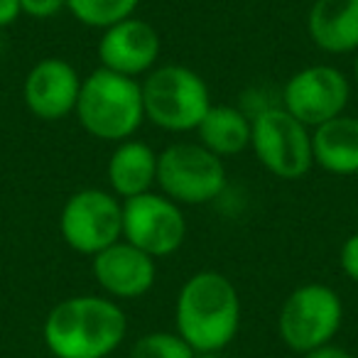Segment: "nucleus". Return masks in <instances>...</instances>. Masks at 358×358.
<instances>
[{"mask_svg": "<svg viewBox=\"0 0 358 358\" xmlns=\"http://www.w3.org/2000/svg\"><path fill=\"white\" fill-rule=\"evenodd\" d=\"M96 52H99V62L103 69L138 79L157 66L162 40L150 22L133 15L106 27Z\"/></svg>", "mask_w": 358, "mask_h": 358, "instance_id": "nucleus-11", "label": "nucleus"}, {"mask_svg": "<svg viewBox=\"0 0 358 358\" xmlns=\"http://www.w3.org/2000/svg\"><path fill=\"white\" fill-rule=\"evenodd\" d=\"M194 133L199 138L196 143L219 157H231L250 148V118L236 106L211 103Z\"/></svg>", "mask_w": 358, "mask_h": 358, "instance_id": "nucleus-17", "label": "nucleus"}, {"mask_svg": "<svg viewBox=\"0 0 358 358\" xmlns=\"http://www.w3.org/2000/svg\"><path fill=\"white\" fill-rule=\"evenodd\" d=\"M341 270L351 282L358 285V234H351L341 245V255H338Z\"/></svg>", "mask_w": 358, "mask_h": 358, "instance_id": "nucleus-21", "label": "nucleus"}, {"mask_svg": "<svg viewBox=\"0 0 358 358\" xmlns=\"http://www.w3.org/2000/svg\"><path fill=\"white\" fill-rule=\"evenodd\" d=\"M250 148L278 179H299L314 164L312 130L285 108H263L250 118Z\"/></svg>", "mask_w": 358, "mask_h": 358, "instance_id": "nucleus-7", "label": "nucleus"}, {"mask_svg": "<svg viewBox=\"0 0 358 358\" xmlns=\"http://www.w3.org/2000/svg\"><path fill=\"white\" fill-rule=\"evenodd\" d=\"M157 187L179 206L209 204L226 189L224 159L201 143H174L157 155Z\"/></svg>", "mask_w": 358, "mask_h": 358, "instance_id": "nucleus-5", "label": "nucleus"}, {"mask_svg": "<svg viewBox=\"0 0 358 358\" xmlns=\"http://www.w3.org/2000/svg\"><path fill=\"white\" fill-rule=\"evenodd\" d=\"M174 327L196 353H221L241 329L236 285L219 270L194 273L177 294Z\"/></svg>", "mask_w": 358, "mask_h": 358, "instance_id": "nucleus-2", "label": "nucleus"}, {"mask_svg": "<svg viewBox=\"0 0 358 358\" xmlns=\"http://www.w3.org/2000/svg\"><path fill=\"white\" fill-rule=\"evenodd\" d=\"M125 334L128 319L120 304L99 294L62 299L42 324V341L55 358H108Z\"/></svg>", "mask_w": 358, "mask_h": 358, "instance_id": "nucleus-1", "label": "nucleus"}, {"mask_svg": "<svg viewBox=\"0 0 358 358\" xmlns=\"http://www.w3.org/2000/svg\"><path fill=\"white\" fill-rule=\"evenodd\" d=\"M0 50H3V40H0Z\"/></svg>", "mask_w": 358, "mask_h": 358, "instance_id": "nucleus-26", "label": "nucleus"}, {"mask_svg": "<svg viewBox=\"0 0 358 358\" xmlns=\"http://www.w3.org/2000/svg\"><path fill=\"white\" fill-rule=\"evenodd\" d=\"M22 15L20 0H0V30L10 27Z\"/></svg>", "mask_w": 358, "mask_h": 358, "instance_id": "nucleus-23", "label": "nucleus"}, {"mask_svg": "<svg viewBox=\"0 0 358 358\" xmlns=\"http://www.w3.org/2000/svg\"><path fill=\"white\" fill-rule=\"evenodd\" d=\"M22 15L37 17V20H47L55 17L66 8V0H20Z\"/></svg>", "mask_w": 358, "mask_h": 358, "instance_id": "nucleus-20", "label": "nucleus"}, {"mask_svg": "<svg viewBox=\"0 0 358 358\" xmlns=\"http://www.w3.org/2000/svg\"><path fill=\"white\" fill-rule=\"evenodd\" d=\"M196 351L177 331H148L133 343L130 358H194Z\"/></svg>", "mask_w": 358, "mask_h": 358, "instance_id": "nucleus-19", "label": "nucleus"}, {"mask_svg": "<svg viewBox=\"0 0 358 358\" xmlns=\"http://www.w3.org/2000/svg\"><path fill=\"white\" fill-rule=\"evenodd\" d=\"M123 238L148 255L167 258L177 253L187 238V219L182 206L162 192H145L123 201Z\"/></svg>", "mask_w": 358, "mask_h": 358, "instance_id": "nucleus-9", "label": "nucleus"}, {"mask_svg": "<svg viewBox=\"0 0 358 358\" xmlns=\"http://www.w3.org/2000/svg\"><path fill=\"white\" fill-rule=\"evenodd\" d=\"M140 0H66V10L86 27L106 30L115 22L133 17Z\"/></svg>", "mask_w": 358, "mask_h": 358, "instance_id": "nucleus-18", "label": "nucleus"}, {"mask_svg": "<svg viewBox=\"0 0 358 358\" xmlns=\"http://www.w3.org/2000/svg\"><path fill=\"white\" fill-rule=\"evenodd\" d=\"M302 358H356V356H353L348 348H343V346H338V343L329 341V343H324V346L314 348V351L304 353Z\"/></svg>", "mask_w": 358, "mask_h": 358, "instance_id": "nucleus-22", "label": "nucleus"}, {"mask_svg": "<svg viewBox=\"0 0 358 358\" xmlns=\"http://www.w3.org/2000/svg\"><path fill=\"white\" fill-rule=\"evenodd\" d=\"M108 185L120 201L133 199L157 185V152L143 140H123L108 159Z\"/></svg>", "mask_w": 358, "mask_h": 358, "instance_id": "nucleus-15", "label": "nucleus"}, {"mask_svg": "<svg viewBox=\"0 0 358 358\" xmlns=\"http://www.w3.org/2000/svg\"><path fill=\"white\" fill-rule=\"evenodd\" d=\"M348 99L351 84L346 74L329 64L304 66L289 76L282 89V108L312 130L341 115Z\"/></svg>", "mask_w": 358, "mask_h": 358, "instance_id": "nucleus-10", "label": "nucleus"}, {"mask_svg": "<svg viewBox=\"0 0 358 358\" xmlns=\"http://www.w3.org/2000/svg\"><path fill=\"white\" fill-rule=\"evenodd\" d=\"M59 234L71 250L94 258L123 238V201L94 187L74 192L62 206Z\"/></svg>", "mask_w": 358, "mask_h": 358, "instance_id": "nucleus-8", "label": "nucleus"}, {"mask_svg": "<svg viewBox=\"0 0 358 358\" xmlns=\"http://www.w3.org/2000/svg\"><path fill=\"white\" fill-rule=\"evenodd\" d=\"M91 273L110 299H138L152 289L157 265L152 255L120 238L91 258Z\"/></svg>", "mask_w": 358, "mask_h": 358, "instance_id": "nucleus-13", "label": "nucleus"}, {"mask_svg": "<svg viewBox=\"0 0 358 358\" xmlns=\"http://www.w3.org/2000/svg\"><path fill=\"white\" fill-rule=\"evenodd\" d=\"M341 322L343 304L336 289L322 282H309L287 294L278 317V331L289 351L304 356L334 341Z\"/></svg>", "mask_w": 358, "mask_h": 358, "instance_id": "nucleus-6", "label": "nucleus"}, {"mask_svg": "<svg viewBox=\"0 0 358 358\" xmlns=\"http://www.w3.org/2000/svg\"><path fill=\"white\" fill-rule=\"evenodd\" d=\"M194 358H219V353H196Z\"/></svg>", "mask_w": 358, "mask_h": 358, "instance_id": "nucleus-24", "label": "nucleus"}, {"mask_svg": "<svg viewBox=\"0 0 358 358\" xmlns=\"http://www.w3.org/2000/svg\"><path fill=\"white\" fill-rule=\"evenodd\" d=\"M314 164L329 174L351 177L358 174V118L336 115L312 130Z\"/></svg>", "mask_w": 358, "mask_h": 358, "instance_id": "nucleus-16", "label": "nucleus"}, {"mask_svg": "<svg viewBox=\"0 0 358 358\" xmlns=\"http://www.w3.org/2000/svg\"><path fill=\"white\" fill-rule=\"evenodd\" d=\"M74 113L94 138L115 145L130 140L145 120L140 81L99 66L81 81Z\"/></svg>", "mask_w": 358, "mask_h": 358, "instance_id": "nucleus-3", "label": "nucleus"}, {"mask_svg": "<svg viewBox=\"0 0 358 358\" xmlns=\"http://www.w3.org/2000/svg\"><path fill=\"white\" fill-rule=\"evenodd\" d=\"M143 89L145 120L167 133H189L196 130L206 110L211 108V94L206 81L194 69L182 64L155 66Z\"/></svg>", "mask_w": 358, "mask_h": 358, "instance_id": "nucleus-4", "label": "nucleus"}, {"mask_svg": "<svg viewBox=\"0 0 358 358\" xmlns=\"http://www.w3.org/2000/svg\"><path fill=\"white\" fill-rule=\"evenodd\" d=\"M81 76L74 64L62 57H45L25 76L22 99L35 118L62 120L76 110L81 94Z\"/></svg>", "mask_w": 358, "mask_h": 358, "instance_id": "nucleus-12", "label": "nucleus"}, {"mask_svg": "<svg viewBox=\"0 0 358 358\" xmlns=\"http://www.w3.org/2000/svg\"><path fill=\"white\" fill-rule=\"evenodd\" d=\"M307 32L314 45L329 55L358 52V0H314Z\"/></svg>", "mask_w": 358, "mask_h": 358, "instance_id": "nucleus-14", "label": "nucleus"}, {"mask_svg": "<svg viewBox=\"0 0 358 358\" xmlns=\"http://www.w3.org/2000/svg\"><path fill=\"white\" fill-rule=\"evenodd\" d=\"M353 76H356V86H358V57H356V64H353Z\"/></svg>", "mask_w": 358, "mask_h": 358, "instance_id": "nucleus-25", "label": "nucleus"}]
</instances>
